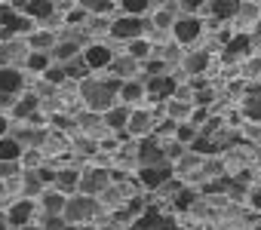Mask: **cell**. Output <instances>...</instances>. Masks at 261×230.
Here are the masks:
<instances>
[{
    "mask_svg": "<svg viewBox=\"0 0 261 230\" xmlns=\"http://www.w3.org/2000/svg\"><path fill=\"white\" fill-rule=\"evenodd\" d=\"M83 98L86 104L98 113V110H111L114 107V95L120 92V80H83Z\"/></svg>",
    "mask_w": 261,
    "mask_h": 230,
    "instance_id": "1",
    "label": "cell"
},
{
    "mask_svg": "<svg viewBox=\"0 0 261 230\" xmlns=\"http://www.w3.org/2000/svg\"><path fill=\"white\" fill-rule=\"evenodd\" d=\"M145 28H148V25H145V19H133V16H123V19H117V22L111 25V34H114L117 40H139Z\"/></svg>",
    "mask_w": 261,
    "mask_h": 230,
    "instance_id": "2",
    "label": "cell"
},
{
    "mask_svg": "<svg viewBox=\"0 0 261 230\" xmlns=\"http://www.w3.org/2000/svg\"><path fill=\"white\" fill-rule=\"evenodd\" d=\"M139 163H142V169H148V166H166V154L157 145V138H145L139 145Z\"/></svg>",
    "mask_w": 261,
    "mask_h": 230,
    "instance_id": "3",
    "label": "cell"
},
{
    "mask_svg": "<svg viewBox=\"0 0 261 230\" xmlns=\"http://www.w3.org/2000/svg\"><path fill=\"white\" fill-rule=\"evenodd\" d=\"M129 230H178L175 227V221L172 218H163L160 212H145L142 218H136V224L133 227H129Z\"/></svg>",
    "mask_w": 261,
    "mask_h": 230,
    "instance_id": "4",
    "label": "cell"
},
{
    "mask_svg": "<svg viewBox=\"0 0 261 230\" xmlns=\"http://www.w3.org/2000/svg\"><path fill=\"white\" fill-rule=\"evenodd\" d=\"M62 212H65V218H68V221H83V218H92V215H95V199H89V196L68 199Z\"/></svg>",
    "mask_w": 261,
    "mask_h": 230,
    "instance_id": "5",
    "label": "cell"
},
{
    "mask_svg": "<svg viewBox=\"0 0 261 230\" xmlns=\"http://www.w3.org/2000/svg\"><path fill=\"white\" fill-rule=\"evenodd\" d=\"M0 28L4 31H31V19H25V16H19L13 7H0Z\"/></svg>",
    "mask_w": 261,
    "mask_h": 230,
    "instance_id": "6",
    "label": "cell"
},
{
    "mask_svg": "<svg viewBox=\"0 0 261 230\" xmlns=\"http://www.w3.org/2000/svg\"><path fill=\"white\" fill-rule=\"evenodd\" d=\"M172 31H175V40H181V43H191V40H197V37H200V31H203V22H200L197 16H188V19H178Z\"/></svg>",
    "mask_w": 261,
    "mask_h": 230,
    "instance_id": "7",
    "label": "cell"
},
{
    "mask_svg": "<svg viewBox=\"0 0 261 230\" xmlns=\"http://www.w3.org/2000/svg\"><path fill=\"white\" fill-rule=\"evenodd\" d=\"M13 10L25 13V19H46V16H53L56 4H49V0H25V4H16Z\"/></svg>",
    "mask_w": 261,
    "mask_h": 230,
    "instance_id": "8",
    "label": "cell"
},
{
    "mask_svg": "<svg viewBox=\"0 0 261 230\" xmlns=\"http://www.w3.org/2000/svg\"><path fill=\"white\" fill-rule=\"evenodd\" d=\"M80 187H83L86 193L105 190V187H108V172H105V169H86L83 178H80Z\"/></svg>",
    "mask_w": 261,
    "mask_h": 230,
    "instance_id": "9",
    "label": "cell"
},
{
    "mask_svg": "<svg viewBox=\"0 0 261 230\" xmlns=\"http://www.w3.org/2000/svg\"><path fill=\"white\" fill-rule=\"evenodd\" d=\"M249 46H252V37H249V34H237V37H230V43L224 46V62H237V59H243V55L249 52Z\"/></svg>",
    "mask_w": 261,
    "mask_h": 230,
    "instance_id": "10",
    "label": "cell"
},
{
    "mask_svg": "<svg viewBox=\"0 0 261 230\" xmlns=\"http://www.w3.org/2000/svg\"><path fill=\"white\" fill-rule=\"evenodd\" d=\"M148 92H151L154 101H163V98H169L175 92V80L172 77H151L148 80Z\"/></svg>",
    "mask_w": 261,
    "mask_h": 230,
    "instance_id": "11",
    "label": "cell"
},
{
    "mask_svg": "<svg viewBox=\"0 0 261 230\" xmlns=\"http://www.w3.org/2000/svg\"><path fill=\"white\" fill-rule=\"evenodd\" d=\"M169 175H172V169L169 166H148V169H142V184L145 187H160V184H166L169 181Z\"/></svg>",
    "mask_w": 261,
    "mask_h": 230,
    "instance_id": "12",
    "label": "cell"
},
{
    "mask_svg": "<svg viewBox=\"0 0 261 230\" xmlns=\"http://www.w3.org/2000/svg\"><path fill=\"white\" fill-rule=\"evenodd\" d=\"M83 62H86V68H105V65H111V49L101 43H92L83 52Z\"/></svg>",
    "mask_w": 261,
    "mask_h": 230,
    "instance_id": "13",
    "label": "cell"
},
{
    "mask_svg": "<svg viewBox=\"0 0 261 230\" xmlns=\"http://www.w3.org/2000/svg\"><path fill=\"white\" fill-rule=\"evenodd\" d=\"M22 89V74L16 68H0V95H13Z\"/></svg>",
    "mask_w": 261,
    "mask_h": 230,
    "instance_id": "14",
    "label": "cell"
},
{
    "mask_svg": "<svg viewBox=\"0 0 261 230\" xmlns=\"http://www.w3.org/2000/svg\"><path fill=\"white\" fill-rule=\"evenodd\" d=\"M22 157V145L16 138H0V163H16Z\"/></svg>",
    "mask_w": 261,
    "mask_h": 230,
    "instance_id": "15",
    "label": "cell"
},
{
    "mask_svg": "<svg viewBox=\"0 0 261 230\" xmlns=\"http://www.w3.org/2000/svg\"><path fill=\"white\" fill-rule=\"evenodd\" d=\"M129 132H133V135H145L148 129H151V117H148V113L145 110H136V113H129Z\"/></svg>",
    "mask_w": 261,
    "mask_h": 230,
    "instance_id": "16",
    "label": "cell"
},
{
    "mask_svg": "<svg viewBox=\"0 0 261 230\" xmlns=\"http://www.w3.org/2000/svg\"><path fill=\"white\" fill-rule=\"evenodd\" d=\"M31 212H34V206H31V199H22V203H16L13 209H10V224H28V218H31Z\"/></svg>",
    "mask_w": 261,
    "mask_h": 230,
    "instance_id": "17",
    "label": "cell"
},
{
    "mask_svg": "<svg viewBox=\"0 0 261 230\" xmlns=\"http://www.w3.org/2000/svg\"><path fill=\"white\" fill-rule=\"evenodd\" d=\"M209 68V52H191L188 59H185V71L188 74H200V71H206Z\"/></svg>",
    "mask_w": 261,
    "mask_h": 230,
    "instance_id": "18",
    "label": "cell"
},
{
    "mask_svg": "<svg viewBox=\"0 0 261 230\" xmlns=\"http://www.w3.org/2000/svg\"><path fill=\"white\" fill-rule=\"evenodd\" d=\"M212 16L215 19H230V16H240V4H233V0H221V4H209Z\"/></svg>",
    "mask_w": 261,
    "mask_h": 230,
    "instance_id": "19",
    "label": "cell"
},
{
    "mask_svg": "<svg viewBox=\"0 0 261 230\" xmlns=\"http://www.w3.org/2000/svg\"><path fill=\"white\" fill-rule=\"evenodd\" d=\"M56 184L68 193V190H74V187L80 184V175H77L74 169H62V172H56Z\"/></svg>",
    "mask_w": 261,
    "mask_h": 230,
    "instance_id": "20",
    "label": "cell"
},
{
    "mask_svg": "<svg viewBox=\"0 0 261 230\" xmlns=\"http://www.w3.org/2000/svg\"><path fill=\"white\" fill-rule=\"evenodd\" d=\"M243 110H246V117H252L255 123H261V89H258V92H252V95L246 98Z\"/></svg>",
    "mask_w": 261,
    "mask_h": 230,
    "instance_id": "21",
    "label": "cell"
},
{
    "mask_svg": "<svg viewBox=\"0 0 261 230\" xmlns=\"http://www.w3.org/2000/svg\"><path fill=\"white\" fill-rule=\"evenodd\" d=\"M105 120H108V126L120 129V126H126V123H129V110H126V107H111V110L105 113Z\"/></svg>",
    "mask_w": 261,
    "mask_h": 230,
    "instance_id": "22",
    "label": "cell"
},
{
    "mask_svg": "<svg viewBox=\"0 0 261 230\" xmlns=\"http://www.w3.org/2000/svg\"><path fill=\"white\" fill-rule=\"evenodd\" d=\"M148 0H123V4H120V10L126 13V16H133V19H139L142 13H148Z\"/></svg>",
    "mask_w": 261,
    "mask_h": 230,
    "instance_id": "23",
    "label": "cell"
},
{
    "mask_svg": "<svg viewBox=\"0 0 261 230\" xmlns=\"http://www.w3.org/2000/svg\"><path fill=\"white\" fill-rule=\"evenodd\" d=\"M34 110H37V95H25L19 104H16V117H34Z\"/></svg>",
    "mask_w": 261,
    "mask_h": 230,
    "instance_id": "24",
    "label": "cell"
},
{
    "mask_svg": "<svg viewBox=\"0 0 261 230\" xmlns=\"http://www.w3.org/2000/svg\"><path fill=\"white\" fill-rule=\"evenodd\" d=\"M120 95H123V101H139L145 95V86L142 83H123L120 86Z\"/></svg>",
    "mask_w": 261,
    "mask_h": 230,
    "instance_id": "25",
    "label": "cell"
},
{
    "mask_svg": "<svg viewBox=\"0 0 261 230\" xmlns=\"http://www.w3.org/2000/svg\"><path fill=\"white\" fill-rule=\"evenodd\" d=\"M43 206H46L49 218H56V215L65 209V199H62V193H46V196H43Z\"/></svg>",
    "mask_w": 261,
    "mask_h": 230,
    "instance_id": "26",
    "label": "cell"
},
{
    "mask_svg": "<svg viewBox=\"0 0 261 230\" xmlns=\"http://www.w3.org/2000/svg\"><path fill=\"white\" fill-rule=\"evenodd\" d=\"M80 10H83V13H111L114 4H111V0H83Z\"/></svg>",
    "mask_w": 261,
    "mask_h": 230,
    "instance_id": "27",
    "label": "cell"
},
{
    "mask_svg": "<svg viewBox=\"0 0 261 230\" xmlns=\"http://www.w3.org/2000/svg\"><path fill=\"white\" fill-rule=\"evenodd\" d=\"M151 55V43L148 40H133V46H129V59H148Z\"/></svg>",
    "mask_w": 261,
    "mask_h": 230,
    "instance_id": "28",
    "label": "cell"
},
{
    "mask_svg": "<svg viewBox=\"0 0 261 230\" xmlns=\"http://www.w3.org/2000/svg\"><path fill=\"white\" fill-rule=\"evenodd\" d=\"M53 55H56V59H65V62L74 59V55H77V43H74V40H71V43H59V46L53 49Z\"/></svg>",
    "mask_w": 261,
    "mask_h": 230,
    "instance_id": "29",
    "label": "cell"
},
{
    "mask_svg": "<svg viewBox=\"0 0 261 230\" xmlns=\"http://www.w3.org/2000/svg\"><path fill=\"white\" fill-rule=\"evenodd\" d=\"M46 65H49V55L46 52H31L28 55V68L31 71H46Z\"/></svg>",
    "mask_w": 261,
    "mask_h": 230,
    "instance_id": "30",
    "label": "cell"
},
{
    "mask_svg": "<svg viewBox=\"0 0 261 230\" xmlns=\"http://www.w3.org/2000/svg\"><path fill=\"white\" fill-rule=\"evenodd\" d=\"M175 135H178V141H194L197 138V129L188 123V126H175Z\"/></svg>",
    "mask_w": 261,
    "mask_h": 230,
    "instance_id": "31",
    "label": "cell"
},
{
    "mask_svg": "<svg viewBox=\"0 0 261 230\" xmlns=\"http://www.w3.org/2000/svg\"><path fill=\"white\" fill-rule=\"evenodd\" d=\"M86 71H89V68H86V62H68V71H65V77H71V74H74V77H83Z\"/></svg>",
    "mask_w": 261,
    "mask_h": 230,
    "instance_id": "32",
    "label": "cell"
},
{
    "mask_svg": "<svg viewBox=\"0 0 261 230\" xmlns=\"http://www.w3.org/2000/svg\"><path fill=\"white\" fill-rule=\"evenodd\" d=\"M25 190H28V193H37V190H40V178H37V172H28V178H25Z\"/></svg>",
    "mask_w": 261,
    "mask_h": 230,
    "instance_id": "33",
    "label": "cell"
},
{
    "mask_svg": "<svg viewBox=\"0 0 261 230\" xmlns=\"http://www.w3.org/2000/svg\"><path fill=\"white\" fill-rule=\"evenodd\" d=\"M46 80H49L53 86H59V83L65 80V71H59V68H46Z\"/></svg>",
    "mask_w": 261,
    "mask_h": 230,
    "instance_id": "34",
    "label": "cell"
},
{
    "mask_svg": "<svg viewBox=\"0 0 261 230\" xmlns=\"http://www.w3.org/2000/svg\"><path fill=\"white\" fill-rule=\"evenodd\" d=\"M191 151H197V154H212L215 148H212L206 138H194V148H191Z\"/></svg>",
    "mask_w": 261,
    "mask_h": 230,
    "instance_id": "35",
    "label": "cell"
},
{
    "mask_svg": "<svg viewBox=\"0 0 261 230\" xmlns=\"http://www.w3.org/2000/svg\"><path fill=\"white\" fill-rule=\"evenodd\" d=\"M191 199H194V193H191V190H181V193L175 196V209H188Z\"/></svg>",
    "mask_w": 261,
    "mask_h": 230,
    "instance_id": "36",
    "label": "cell"
},
{
    "mask_svg": "<svg viewBox=\"0 0 261 230\" xmlns=\"http://www.w3.org/2000/svg\"><path fill=\"white\" fill-rule=\"evenodd\" d=\"M133 68H136L133 59H120V62H117V74H133Z\"/></svg>",
    "mask_w": 261,
    "mask_h": 230,
    "instance_id": "37",
    "label": "cell"
},
{
    "mask_svg": "<svg viewBox=\"0 0 261 230\" xmlns=\"http://www.w3.org/2000/svg\"><path fill=\"white\" fill-rule=\"evenodd\" d=\"M34 46H40V49H46V46H53V37L49 34H34V40H31Z\"/></svg>",
    "mask_w": 261,
    "mask_h": 230,
    "instance_id": "38",
    "label": "cell"
},
{
    "mask_svg": "<svg viewBox=\"0 0 261 230\" xmlns=\"http://www.w3.org/2000/svg\"><path fill=\"white\" fill-rule=\"evenodd\" d=\"M163 154H166V160H178L181 157V145H169V148H163Z\"/></svg>",
    "mask_w": 261,
    "mask_h": 230,
    "instance_id": "39",
    "label": "cell"
},
{
    "mask_svg": "<svg viewBox=\"0 0 261 230\" xmlns=\"http://www.w3.org/2000/svg\"><path fill=\"white\" fill-rule=\"evenodd\" d=\"M46 230H65V221L56 215V218H46Z\"/></svg>",
    "mask_w": 261,
    "mask_h": 230,
    "instance_id": "40",
    "label": "cell"
},
{
    "mask_svg": "<svg viewBox=\"0 0 261 230\" xmlns=\"http://www.w3.org/2000/svg\"><path fill=\"white\" fill-rule=\"evenodd\" d=\"M203 120H206V110H203V107H197V110L191 113V126H197V123H203Z\"/></svg>",
    "mask_w": 261,
    "mask_h": 230,
    "instance_id": "41",
    "label": "cell"
},
{
    "mask_svg": "<svg viewBox=\"0 0 261 230\" xmlns=\"http://www.w3.org/2000/svg\"><path fill=\"white\" fill-rule=\"evenodd\" d=\"M169 113H172V117H185V113H188V107L175 101V104H169Z\"/></svg>",
    "mask_w": 261,
    "mask_h": 230,
    "instance_id": "42",
    "label": "cell"
},
{
    "mask_svg": "<svg viewBox=\"0 0 261 230\" xmlns=\"http://www.w3.org/2000/svg\"><path fill=\"white\" fill-rule=\"evenodd\" d=\"M169 22H172V13H169V10H163V13L157 16V25H160V28H166Z\"/></svg>",
    "mask_w": 261,
    "mask_h": 230,
    "instance_id": "43",
    "label": "cell"
},
{
    "mask_svg": "<svg viewBox=\"0 0 261 230\" xmlns=\"http://www.w3.org/2000/svg\"><path fill=\"white\" fill-rule=\"evenodd\" d=\"M157 132H175V120L169 117V120H163L160 126H157Z\"/></svg>",
    "mask_w": 261,
    "mask_h": 230,
    "instance_id": "44",
    "label": "cell"
},
{
    "mask_svg": "<svg viewBox=\"0 0 261 230\" xmlns=\"http://www.w3.org/2000/svg\"><path fill=\"white\" fill-rule=\"evenodd\" d=\"M37 178H40V181H56V172H53V169H40Z\"/></svg>",
    "mask_w": 261,
    "mask_h": 230,
    "instance_id": "45",
    "label": "cell"
},
{
    "mask_svg": "<svg viewBox=\"0 0 261 230\" xmlns=\"http://www.w3.org/2000/svg\"><path fill=\"white\" fill-rule=\"evenodd\" d=\"M80 123H83V126H92V123H98V113H83V117H80Z\"/></svg>",
    "mask_w": 261,
    "mask_h": 230,
    "instance_id": "46",
    "label": "cell"
},
{
    "mask_svg": "<svg viewBox=\"0 0 261 230\" xmlns=\"http://www.w3.org/2000/svg\"><path fill=\"white\" fill-rule=\"evenodd\" d=\"M209 101H212V92H200V95H197V104H200V107H206Z\"/></svg>",
    "mask_w": 261,
    "mask_h": 230,
    "instance_id": "47",
    "label": "cell"
},
{
    "mask_svg": "<svg viewBox=\"0 0 261 230\" xmlns=\"http://www.w3.org/2000/svg\"><path fill=\"white\" fill-rule=\"evenodd\" d=\"M252 206L261 212V187H258V190H252Z\"/></svg>",
    "mask_w": 261,
    "mask_h": 230,
    "instance_id": "48",
    "label": "cell"
},
{
    "mask_svg": "<svg viewBox=\"0 0 261 230\" xmlns=\"http://www.w3.org/2000/svg\"><path fill=\"white\" fill-rule=\"evenodd\" d=\"M83 16H86V13H83V10H74V13H68V22H80V19H83Z\"/></svg>",
    "mask_w": 261,
    "mask_h": 230,
    "instance_id": "49",
    "label": "cell"
},
{
    "mask_svg": "<svg viewBox=\"0 0 261 230\" xmlns=\"http://www.w3.org/2000/svg\"><path fill=\"white\" fill-rule=\"evenodd\" d=\"M148 71H151V74H160V71H163V62H151Z\"/></svg>",
    "mask_w": 261,
    "mask_h": 230,
    "instance_id": "50",
    "label": "cell"
},
{
    "mask_svg": "<svg viewBox=\"0 0 261 230\" xmlns=\"http://www.w3.org/2000/svg\"><path fill=\"white\" fill-rule=\"evenodd\" d=\"M80 151H83V154H92V151H95V145H92V141H80Z\"/></svg>",
    "mask_w": 261,
    "mask_h": 230,
    "instance_id": "51",
    "label": "cell"
},
{
    "mask_svg": "<svg viewBox=\"0 0 261 230\" xmlns=\"http://www.w3.org/2000/svg\"><path fill=\"white\" fill-rule=\"evenodd\" d=\"M197 7H200L197 0H185V10H188V13H197Z\"/></svg>",
    "mask_w": 261,
    "mask_h": 230,
    "instance_id": "52",
    "label": "cell"
},
{
    "mask_svg": "<svg viewBox=\"0 0 261 230\" xmlns=\"http://www.w3.org/2000/svg\"><path fill=\"white\" fill-rule=\"evenodd\" d=\"M0 175H13V163H0Z\"/></svg>",
    "mask_w": 261,
    "mask_h": 230,
    "instance_id": "53",
    "label": "cell"
},
{
    "mask_svg": "<svg viewBox=\"0 0 261 230\" xmlns=\"http://www.w3.org/2000/svg\"><path fill=\"white\" fill-rule=\"evenodd\" d=\"M4 132H7V120H4V117H0V135H4Z\"/></svg>",
    "mask_w": 261,
    "mask_h": 230,
    "instance_id": "54",
    "label": "cell"
},
{
    "mask_svg": "<svg viewBox=\"0 0 261 230\" xmlns=\"http://www.w3.org/2000/svg\"><path fill=\"white\" fill-rule=\"evenodd\" d=\"M4 37H7V31H4V28H0V40H4Z\"/></svg>",
    "mask_w": 261,
    "mask_h": 230,
    "instance_id": "55",
    "label": "cell"
},
{
    "mask_svg": "<svg viewBox=\"0 0 261 230\" xmlns=\"http://www.w3.org/2000/svg\"><path fill=\"white\" fill-rule=\"evenodd\" d=\"M258 37H261V22H258Z\"/></svg>",
    "mask_w": 261,
    "mask_h": 230,
    "instance_id": "56",
    "label": "cell"
},
{
    "mask_svg": "<svg viewBox=\"0 0 261 230\" xmlns=\"http://www.w3.org/2000/svg\"><path fill=\"white\" fill-rule=\"evenodd\" d=\"M65 230H77V227H65Z\"/></svg>",
    "mask_w": 261,
    "mask_h": 230,
    "instance_id": "57",
    "label": "cell"
},
{
    "mask_svg": "<svg viewBox=\"0 0 261 230\" xmlns=\"http://www.w3.org/2000/svg\"><path fill=\"white\" fill-rule=\"evenodd\" d=\"M105 230H117V227H105Z\"/></svg>",
    "mask_w": 261,
    "mask_h": 230,
    "instance_id": "58",
    "label": "cell"
},
{
    "mask_svg": "<svg viewBox=\"0 0 261 230\" xmlns=\"http://www.w3.org/2000/svg\"><path fill=\"white\" fill-rule=\"evenodd\" d=\"M0 230H7V227H4V224H0Z\"/></svg>",
    "mask_w": 261,
    "mask_h": 230,
    "instance_id": "59",
    "label": "cell"
},
{
    "mask_svg": "<svg viewBox=\"0 0 261 230\" xmlns=\"http://www.w3.org/2000/svg\"><path fill=\"white\" fill-rule=\"evenodd\" d=\"M25 230H34V227H25Z\"/></svg>",
    "mask_w": 261,
    "mask_h": 230,
    "instance_id": "60",
    "label": "cell"
},
{
    "mask_svg": "<svg viewBox=\"0 0 261 230\" xmlns=\"http://www.w3.org/2000/svg\"><path fill=\"white\" fill-rule=\"evenodd\" d=\"M255 230H261V227H255Z\"/></svg>",
    "mask_w": 261,
    "mask_h": 230,
    "instance_id": "61",
    "label": "cell"
}]
</instances>
